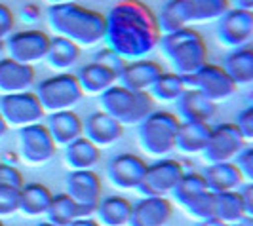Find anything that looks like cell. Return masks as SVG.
Returning <instances> with one entry per match:
<instances>
[{"label":"cell","mask_w":253,"mask_h":226,"mask_svg":"<svg viewBox=\"0 0 253 226\" xmlns=\"http://www.w3.org/2000/svg\"><path fill=\"white\" fill-rule=\"evenodd\" d=\"M160 40L156 15L141 0H122L105 15V48L133 61L151 53Z\"/></svg>","instance_id":"cell-1"},{"label":"cell","mask_w":253,"mask_h":226,"mask_svg":"<svg viewBox=\"0 0 253 226\" xmlns=\"http://www.w3.org/2000/svg\"><path fill=\"white\" fill-rule=\"evenodd\" d=\"M46 19L55 37L67 38L78 48L97 46L105 38V15L78 2L48 6Z\"/></svg>","instance_id":"cell-2"},{"label":"cell","mask_w":253,"mask_h":226,"mask_svg":"<svg viewBox=\"0 0 253 226\" xmlns=\"http://www.w3.org/2000/svg\"><path fill=\"white\" fill-rule=\"evenodd\" d=\"M230 8L228 0H168L156 15L160 35L202 23H213Z\"/></svg>","instance_id":"cell-3"},{"label":"cell","mask_w":253,"mask_h":226,"mask_svg":"<svg viewBox=\"0 0 253 226\" xmlns=\"http://www.w3.org/2000/svg\"><path fill=\"white\" fill-rule=\"evenodd\" d=\"M166 59L171 65V73L189 78L202 65L208 63V46L202 35L192 27L181 29L175 33L160 35L158 46Z\"/></svg>","instance_id":"cell-4"},{"label":"cell","mask_w":253,"mask_h":226,"mask_svg":"<svg viewBox=\"0 0 253 226\" xmlns=\"http://www.w3.org/2000/svg\"><path fill=\"white\" fill-rule=\"evenodd\" d=\"M99 105L105 114L122 126H137L154 111V101L149 93L131 91L120 84H114L99 95Z\"/></svg>","instance_id":"cell-5"},{"label":"cell","mask_w":253,"mask_h":226,"mask_svg":"<svg viewBox=\"0 0 253 226\" xmlns=\"http://www.w3.org/2000/svg\"><path fill=\"white\" fill-rule=\"evenodd\" d=\"M179 118L169 111H152L137 124V141L143 152L154 158H166L175 151Z\"/></svg>","instance_id":"cell-6"},{"label":"cell","mask_w":253,"mask_h":226,"mask_svg":"<svg viewBox=\"0 0 253 226\" xmlns=\"http://www.w3.org/2000/svg\"><path fill=\"white\" fill-rule=\"evenodd\" d=\"M35 95L46 114L73 111V107L84 97L73 73H55L53 76L40 80L35 88Z\"/></svg>","instance_id":"cell-7"},{"label":"cell","mask_w":253,"mask_h":226,"mask_svg":"<svg viewBox=\"0 0 253 226\" xmlns=\"http://www.w3.org/2000/svg\"><path fill=\"white\" fill-rule=\"evenodd\" d=\"M0 114L6 122L8 129L15 127L33 126L40 124L46 113L42 111L35 91H21V93H10V95H0Z\"/></svg>","instance_id":"cell-8"},{"label":"cell","mask_w":253,"mask_h":226,"mask_svg":"<svg viewBox=\"0 0 253 226\" xmlns=\"http://www.w3.org/2000/svg\"><path fill=\"white\" fill-rule=\"evenodd\" d=\"M48 46H50V35L38 29L17 31L4 40V51L8 53V57L31 67L46 57Z\"/></svg>","instance_id":"cell-9"},{"label":"cell","mask_w":253,"mask_h":226,"mask_svg":"<svg viewBox=\"0 0 253 226\" xmlns=\"http://www.w3.org/2000/svg\"><path fill=\"white\" fill-rule=\"evenodd\" d=\"M215 35L219 44H223L228 50L252 46L253 38V12L240 10V8H228L215 21Z\"/></svg>","instance_id":"cell-10"},{"label":"cell","mask_w":253,"mask_h":226,"mask_svg":"<svg viewBox=\"0 0 253 226\" xmlns=\"http://www.w3.org/2000/svg\"><path fill=\"white\" fill-rule=\"evenodd\" d=\"M246 145L248 143L244 141L240 131L232 122L217 124L210 129V137L202 151V158L206 160V163L232 162Z\"/></svg>","instance_id":"cell-11"},{"label":"cell","mask_w":253,"mask_h":226,"mask_svg":"<svg viewBox=\"0 0 253 226\" xmlns=\"http://www.w3.org/2000/svg\"><path fill=\"white\" fill-rule=\"evenodd\" d=\"M185 169L181 162L173 158H158L156 162L147 165L145 177L139 185V192L145 196H156V198H166V194H171L175 188L179 179L183 177Z\"/></svg>","instance_id":"cell-12"},{"label":"cell","mask_w":253,"mask_h":226,"mask_svg":"<svg viewBox=\"0 0 253 226\" xmlns=\"http://www.w3.org/2000/svg\"><path fill=\"white\" fill-rule=\"evenodd\" d=\"M185 82H187V88H194L196 91H200L206 99H210L215 105L219 101L228 99L236 91V86L223 71V67L215 63L202 65L194 75L185 78Z\"/></svg>","instance_id":"cell-13"},{"label":"cell","mask_w":253,"mask_h":226,"mask_svg":"<svg viewBox=\"0 0 253 226\" xmlns=\"http://www.w3.org/2000/svg\"><path fill=\"white\" fill-rule=\"evenodd\" d=\"M17 139H19V154L31 165H42L55 156L57 147L51 141L50 133L42 122L21 127L17 131Z\"/></svg>","instance_id":"cell-14"},{"label":"cell","mask_w":253,"mask_h":226,"mask_svg":"<svg viewBox=\"0 0 253 226\" xmlns=\"http://www.w3.org/2000/svg\"><path fill=\"white\" fill-rule=\"evenodd\" d=\"M65 194L80 205L84 217H93V211L101 200V179L93 169L71 171L65 179Z\"/></svg>","instance_id":"cell-15"},{"label":"cell","mask_w":253,"mask_h":226,"mask_svg":"<svg viewBox=\"0 0 253 226\" xmlns=\"http://www.w3.org/2000/svg\"><path fill=\"white\" fill-rule=\"evenodd\" d=\"M147 171L143 158L131 152H122L107 162V177L116 188L137 190Z\"/></svg>","instance_id":"cell-16"},{"label":"cell","mask_w":253,"mask_h":226,"mask_svg":"<svg viewBox=\"0 0 253 226\" xmlns=\"http://www.w3.org/2000/svg\"><path fill=\"white\" fill-rule=\"evenodd\" d=\"M124 135V126L118 124L114 118L103 111L91 113L82 122V137H86L89 143H93L97 149L111 147Z\"/></svg>","instance_id":"cell-17"},{"label":"cell","mask_w":253,"mask_h":226,"mask_svg":"<svg viewBox=\"0 0 253 226\" xmlns=\"http://www.w3.org/2000/svg\"><path fill=\"white\" fill-rule=\"evenodd\" d=\"M162 65L152 61V59H133L126 61V67L118 76V84L131 91H143L149 93L151 86L156 82V78L162 75Z\"/></svg>","instance_id":"cell-18"},{"label":"cell","mask_w":253,"mask_h":226,"mask_svg":"<svg viewBox=\"0 0 253 226\" xmlns=\"http://www.w3.org/2000/svg\"><path fill=\"white\" fill-rule=\"evenodd\" d=\"M173 207L169 200L145 196L131 205V217L127 226H166L171 219Z\"/></svg>","instance_id":"cell-19"},{"label":"cell","mask_w":253,"mask_h":226,"mask_svg":"<svg viewBox=\"0 0 253 226\" xmlns=\"http://www.w3.org/2000/svg\"><path fill=\"white\" fill-rule=\"evenodd\" d=\"M179 122H200V124H210V120L215 116V103L206 99L200 91L194 88H187L183 95L175 101Z\"/></svg>","instance_id":"cell-20"},{"label":"cell","mask_w":253,"mask_h":226,"mask_svg":"<svg viewBox=\"0 0 253 226\" xmlns=\"http://www.w3.org/2000/svg\"><path fill=\"white\" fill-rule=\"evenodd\" d=\"M35 69L31 65L13 61L10 57H0V95L29 91L35 84Z\"/></svg>","instance_id":"cell-21"},{"label":"cell","mask_w":253,"mask_h":226,"mask_svg":"<svg viewBox=\"0 0 253 226\" xmlns=\"http://www.w3.org/2000/svg\"><path fill=\"white\" fill-rule=\"evenodd\" d=\"M46 129L50 133L51 141L55 147H67L73 141L82 137V120L73 111H61V113H51L46 118Z\"/></svg>","instance_id":"cell-22"},{"label":"cell","mask_w":253,"mask_h":226,"mask_svg":"<svg viewBox=\"0 0 253 226\" xmlns=\"http://www.w3.org/2000/svg\"><path fill=\"white\" fill-rule=\"evenodd\" d=\"M75 76L84 95H101L103 91H107L111 86L118 84V78L113 71H109L107 67H103L97 61L82 65Z\"/></svg>","instance_id":"cell-23"},{"label":"cell","mask_w":253,"mask_h":226,"mask_svg":"<svg viewBox=\"0 0 253 226\" xmlns=\"http://www.w3.org/2000/svg\"><path fill=\"white\" fill-rule=\"evenodd\" d=\"M202 177L206 185H208V190L213 192V194L238 190L244 185L240 171L232 162L208 163L206 169L202 171Z\"/></svg>","instance_id":"cell-24"},{"label":"cell","mask_w":253,"mask_h":226,"mask_svg":"<svg viewBox=\"0 0 253 226\" xmlns=\"http://www.w3.org/2000/svg\"><path fill=\"white\" fill-rule=\"evenodd\" d=\"M223 71L232 80V84L238 86H248L253 82V50L252 46L244 48H234L223 57Z\"/></svg>","instance_id":"cell-25"},{"label":"cell","mask_w":253,"mask_h":226,"mask_svg":"<svg viewBox=\"0 0 253 226\" xmlns=\"http://www.w3.org/2000/svg\"><path fill=\"white\" fill-rule=\"evenodd\" d=\"M131 201L124 196H107L101 198L93 217L101 226H127L131 217Z\"/></svg>","instance_id":"cell-26"},{"label":"cell","mask_w":253,"mask_h":226,"mask_svg":"<svg viewBox=\"0 0 253 226\" xmlns=\"http://www.w3.org/2000/svg\"><path fill=\"white\" fill-rule=\"evenodd\" d=\"M101 160V149H97L86 137H80L65 147V163L71 171L93 169Z\"/></svg>","instance_id":"cell-27"},{"label":"cell","mask_w":253,"mask_h":226,"mask_svg":"<svg viewBox=\"0 0 253 226\" xmlns=\"http://www.w3.org/2000/svg\"><path fill=\"white\" fill-rule=\"evenodd\" d=\"M44 59L55 73H71V69L80 59V48L67 38L50 37V46Z\"/></svg>","instance_id":"cell-28"},{"label":"cell","mask_w":253,"mask_h":226,"mask_svg":"<svg viewBox=\"0 0 253 226\" xmlns=\"http://www.w3.org/2000/svg\"><path fill=\"white\" fill-rule=\"evenodd\" d=\"M210 124L181 122L175 133V151L181 154H202L210 137Z\"/></svg>","instance_id":"cell-29"},{"label":"cell","mask_w":253,"mask_h":226,"mask_svg":"<svg viewBox=\"0 0 253 226\" xmlns=\"http://www.w3.org/2000/svg\"><path fill=\"white\" fill-rule=\"evenodd\" d=\"M51 194L48 187L42 183H29L19 190V211L27 217H40L46 215L50 207Z\"/></svg>","instance_id":"cell-30"},{"label":"cell","mask_w":253,"mask_h":226,"mask_svg":"<svg viewBox=\"0 0 253 226\" xmlns=\"http://www.w3.org/2000/svg\"><path fill=\"white\" fill-rule=\"evenodd\" d=\"M244 217H248V215H246L238 190L213 194V219H219L232 226L238 221H242Z\"/></svg>","instance_id":"cell-31"},{"label":"cell","mask_w":253,"mask_h":226,"mask_svg":"<svg viewBox=\"0 0 253 226\" xmlns=\"http://www.w3.org/2000/svg\"><path fill=\"white\" fill-rule=\"evenodd\" d=\"M48 223L55 226H69L71 223H75L76 219H82L84 213L80 209V205L76 203L71 196L67 194H55L51 196L50 207L46 211Z\"/></svg>","instance_id":"cell-32"},{"label":"cell","mask_w":253,"mask_h":226,"mask_svg":"<svg viewBox=\"0 0 253 226\" xmlns=\"http://www.w3.org/2000/svg\"><path fill=\"white\" fill-rule=\"evenodd\" d=\"M185 89H187V82H185L183 76L175 75V73H162L151 86L149 95H151L152 101L175 103L183 95Z\"/></svg>","instance_id":"cell-33"},{"label":"cell","mask_w":253,"mask_h":226,"mask_svg":"<svg viewBox=\"0 0 253 226\" xmlns=\"http://www.w3.org/2000/svg\"><path fill=\"white\" fill-rule=\"evenodd\" d=\"M204 192H208V185L204 181L202 173H183L175 188L171 190V196L183 207L185 203H189L190 200H194Z\"/></svg>","instance_id":"cell-34"},{"label":"cell","mask_w":253,"mask_h":226,"mask_svg":"<svg viewBox=\"0 0 253 226\" xmlns=\"http://www.w3.org/2000/svg\"><path fill=\"white\" fill-rule=\"evenodd\" d=\"M183 209L198 219V221H206V219H213V192H204L200 196H196L194 200H190L189 203L183 205Z\"/></svg>","instance_id":"cell-35"},{"label":"cell","mask_w":253,"mask_h":226,"mask_svg":"<svg viewBox=\"0 0 253 226\" xmlns=\"http://www.w3.org/2000/svg\"><path fill=\"white\" fill-rule=\"evenodd\" d=\"M19 190L12 187H0V217H8L19 211Z\"/></svg>","instance_id":"cell-36"},{"label":"cell","mask_w":253,"mask_h":226,"mask_svg":"<svg viewBox=\"0 0 253 226\" xmlns=\"http://www.w3.org/2000/svg\"><path fill=\"white\" fill-rule=\"evenodd\" d=\"M93 61H97V63H101L103 67H107L109 71H113L116 78L120 76L122 73V69L126 67V59H122L118 53H114L113 50H109V48H103L95 53V57H93Z\"/></svg>","instance_id":"cell-37"},{"label":"cell","mask_w":253,"mask_h":226,"mask_svg":"<svg viewBox=\"0 0 253 226\" xmlns=\"http://www.w3.org/2000/svg\"><path fill=\"white\" fill-rule=\"evenodd\" d=\"M232 163L238 167L242 179H244L246 183H252L253 181V149L250 145H246V147L238 152V156L232 160Z\"/></svg>","instance_id":"cell-38"},{"label":"cell","mask_w":253,"mask_h":226,"mask_svg":"<svg viewBox=\"0 0 253 226\" xmlns=\"http://www.w3.org/2000/svg\"><path fill=\"white\" fill-rule=\"evenodd\" d=\"M23 183V175L21 171L10 165V163H0V187H12V188H21Z\"/></svg>","instance_id":"cell-39"},{"label":"cell","mask_w":253,"mask_h":226,"mask_svg":"<svg viewBox=\"0 0 253 226\" xmlns=\"http://www.w3.org/2000/svg\"><path fill=\"white\" fill-rule=\"evenodd\" d=\"M236 129L240 131V135L244 137L246 143H250L253 139V109L252 107H246V109H242L238 116H236V120L232 122Z\"/></svg>","instance_id":"cell-40"},{"label":"cell","mask_w":253,"mask_h":226,"mask_svg":"<svg viewBox=\"0 0 253 226\" xmlns=\"http://www.w3.org/2000/svg\"><path fill=\"white\" fill-rule=\"evenodd\" d=\"M13 23H15V17H13L12 10L4 4H0V40H6L13 33Z\"/></svg>","instance_id":"cell-41"},{"label":"cell","mask_w":253,"mask_h":226,"mask_svg":"<svg viewBox=\"0 0 253 226\" xmlns=\"http://www.w3.org/2000/svg\"><path fill=\"white\" fill-rule=\"evenodd\" d=\"M238 194L242 198V203H244V209H246V215L248 217H253V185L252 183H246L238 188Z\"/></svg>","instance_id":"cell-42"},{"label":"cell","mask_w":253,"mask_h":226,"mask_svg":"<svg viewBox=\"0 0 253 226\" xmlns=\"http://www.w3.org/2000/svg\"><path fill=\"white\" fill-rule=\"evenodd\" d=\"M69 226H101L95 219L91 217H82V219H76L75 223H71Z\"/></svg>","instance_id":"cell-43"},{"label":"cell","mask_w":253,"mask_h":226,"mask_svg":"<svg viewBox=\"0 0 253 226\" xmlns=\"http://www.w3.org/2000/svg\"><path fill=\"white\" fill-rule=\"evenodd\" d=\"M234 8H240V10H252L253 8V0H228Z\"/></svg>","instance_id":"cell-44"},{"label":"cell","mask_w":253,"mask_h":226,"mask_svg":"<svg viewBox=\"0 0 253 226\" xmlns=\"http://www.w3.org/2000/svg\"><path fill=\"white\" fill-rule=\"evenodd\" d=\"M196 226H230V225L219 221V219H206V221H198Z\"/></svg>","instance_id":"cell-45"},{"label":"cell","mask_w":253,"mask_h":226,"mask_svg":"<svg viewBox=\"0 0 253 226\" xmlns=\"http://www.w3.org/2000/svg\"><path fill=\"white\" fill-rule=\"evenodd\" d=\"M232 226H253V217H244L242 221H238L236 225H232Z\"/></svg>","instance_id":"cell-46"},{"label":"cell","mask_w":253,"mask_h":226,"mask_svg":"<svg viewBox=\"0 0 253 226\" xmlns=\"http://www.w3.org/2000/svg\"><path fill=\"white\" fill-rule=\"evenodd\" d=\"M8 133V126H6V122H4V118H2V114H0V139L4 137Z\"/></svg>","instance_id":"cell-47"},{"label":"cell","mask_w":253,"mask_h":226,"mask_svg":"<svg viewBox=\"0 0 253 226\" xmlns=\"http://www.w3.org/2000/svg\"><path fill=\"white\" fill-rule=\"evenodd\" d=\"M50 6H55V4H67V2H75V0H46Z\"/></svg>","instance_id":"cell-48"},{"label":"cell","mask_w":253,"mask_h":226,"mask_svg":"<svg viewBox=\"0 0 253 226\" xmlns=\"http://www.w3.org/2000/svg\"><path fill=\"white\" fill-rule=\"evenodd\" d=\"M4 53V40H0V55Z\"/></svg>","instance_id":"cell-49"},{"label":"cell","mask_w":253,"mask_h":226,"mask_svg":"<svg viewBox=\"0 0 253 226\" xmlns=\"http://www.w3.org/2000/svg\"><path fill=\"white\" fill-rule=\"evenodd\" d=\"M38 226H55V225H51V223H40Z\"/></svg>","instance_id":"cell-50"},{"label":"cell","mask_w":253,"mask_h":226,"mask_svg":"<svg viewBox=\"0 0 253 226\" xmlns=\"http://www.w3.org/2000/svg\"><path fill=\"white\" fill-rule=\"evenodd\" d=\"M0 226H6V225H4V223H2V221H0Z\"/></svg>","instance_id":"cell-51"}]
</instances>
